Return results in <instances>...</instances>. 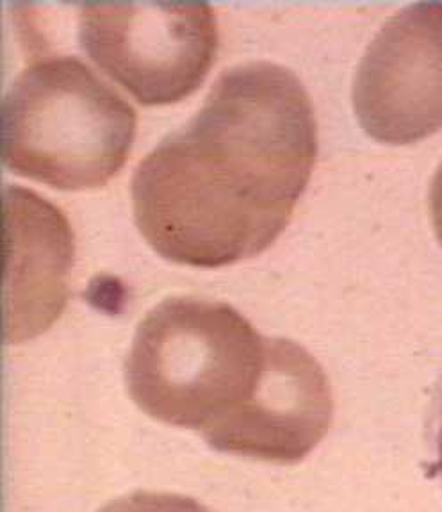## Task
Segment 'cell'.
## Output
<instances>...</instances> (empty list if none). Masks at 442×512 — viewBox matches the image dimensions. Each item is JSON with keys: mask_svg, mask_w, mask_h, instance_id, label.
Wrapping results in <instances>:
<instances>
[{"mask_svg": "<svg viewBox=\"0 0 442 512\" xmlns=\"http://www.w3.org/2000/svg\"><path fill=\"white\" fill-rule=\"evenodd\" d=\"M316 154L311 97L291 70L229 68L197 116L141 159L134 220L172 263L220 268L259 256L286 229Z\"/></svg>", "mask_w": 442, "mask_h": 512, "instance_id": "obj_1", "label": "cell"}, {"mask_svg": "<svg viewBox=\"0 0 442 512\" xmlns=\"http://www.w3.org/2000/svg\"><path fill=\"white\" fill-rule=\"evenodd\" d=\"M266 352L268 338L238 309L170 297L138 325L125 382L143 413L202 434L254 395Z\"/></svg>", "mask_w": 442, "mask_h": 512, "instance_id": "obj_2", "label": "cell"}, {"mask_svg": "<svg viewBox=\"0 0 442 512\" xmlns=\"http://www.w3.org/2000/svg\"><path fill=\"white\" fill-rule=\"evenodd\" d=\"M136 113L74 56L38 59L2 102V163L56 190L100 188L127 163Z\"/></svg>", "mask_w": 442, "mask_h": 512, "instance_id": "obj_3", "label": "cell"}, {"mask_svg": "<svg viewBox=\"0 0 442 512\" xmlns=\"http://www.w3.org/2000/svg\"><path fill=\"white\" fill-rule=\"evenodd\" d=\"M82 49L143 106L186 99L218 50L207 2H82Z\"/></svg>", "mask_w": 442, "mask_h": 512, "instance_id": "obj_4", "label": "cell"}, {"mask_svg": "<svg viewBox=\"0 0 442 512\" xmlns=\"http://www.w3.org/2000/svg\"><path fill=\"white\" fill-rule=\"evenodd\" d=\"M353 109L387 145L425 140L442 127V2H418L389 18L361 59Z\"/></svg>", "mask_w": 442, "mask_h": 512, "instance_id": "obj_5", "label": "cell"}, {"mask_svg": "<svg viewBox=\"0 0 442 512\" xmlns=\"http://www.w3.org/2000/svg\"><path fill=\"white\" fill-rule=\"evenodd\" d=\"M332 409L330 384L318 361L296 341L268 338L254 395L202 436L225 454L298 463L327 434Z\"/></svg>", "mask_w": 442, "mask_h": 512, "instance_id": "obj_6", "label": "cell"}, {"mask_svg": "<svg viewBox=\"0 0 442 512\" xmlns=\"http://www.w3.org/2000/svg\"><path fill=\"white\" fill-rule=\"evenodd\" d=\"M4 220V339L36 338L58 320L68 300L74 232L58 207L38 193L8 186Z\"/></svg>", "mask_w": 442, "mask_h": 512, "instance_id": "obj_7", "label": "cell"}, {"mask_svg": "<svg viewBox=\"0 0 442 512\" xmlns=\"http://www.w3.org/2000/svg\"><path fill=\"white\" fill-rule=\"evenodd\" d=\"M99 512H213L189 496L175 493L134 491L131 495L116 498L104 505Z\"/></svg>", "mask_w": 442, "mask_h": 512, "instance_id": "obj_8", "label": "cell"}, {"mask_svg": "<svg viewBox=\"0 0 442 512\" xmlns=\"http://www.w3.org/2000/svg\"><path fill=\"white\" fill-rule=\"evenodd\" d=\"M426 439L435 457L434 470L442 479V372L435 384L432 402L426 418Z\"/></svg>", "mask_w": 442, "mask_h": 512, "instance_id": "obj_9", "label": "cell"}, {"mask_svg": "<svg viewBox=\"0 0 442 512\" xmlns=\"http://www.w3.org/2000/svg\"><path fill=\"white\" fill-rule=\"evenodd\" d=\"M430 216L434 223L435 234L442 243V165L439 166L430 186Z\"/></svg>", "mask_w": 442, "mask_h": 512, "instance_id": "obj_10", "label": "cell"}]
</instances>
